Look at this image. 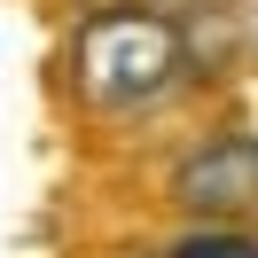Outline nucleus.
<instances>
[{
    "mask_svg": "<svg viewBox=\"0 0 258 258\" xmlns=\"http://www.w3.org/2000/svg\"><path fill=\"white\" fill-rule=\"evenodd\" d=\"M71 63H79V94L86 102H149V94H164V86L188 71V39L164 16L117 8V16H94L79 32Z\"/></svg>",
    "mask_w": 258,
    "mask_h": 258,
    "instance_id": "obj_1",
    "label": "nucleus"
},
{
    "mask_svg": "<svg viewBox=\"0 0 258 258\" xmlns=\"http://www.w3.org/2000/svg\"><path fill=\"white\" fill-rule=\"evenodd\" d=\"M164 258H258V242H242V235H188Z\"/></svg>",
    "mask_w": 258,
    "mask_h": 258,
    "instance_id": "obj_3",
    "label": "nucleus"
},
{
    "mask_svg": "<svg viewBox=\"0 0 258 258\" xmlns=\"http://www.w3.org/2000/svg\"><path fill=\"white\" fill-rule=\"evenodd\" d=\"M172 196L196 211V219H219V227L258 219V141L250 133H227V141L196 149V157L172 172Z\"/></svg>",
    "mask_w": 258,
    "mask_h": 258,
    "instance_id": "obj_2",
    "label": "nucleus"
}]
</instances>
